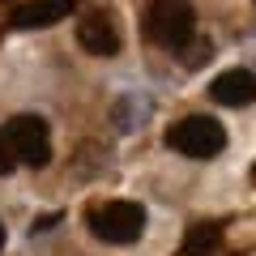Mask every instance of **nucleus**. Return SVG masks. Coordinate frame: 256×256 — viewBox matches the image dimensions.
<instances>
[{"instance_id": "nucleus-3", "label": "nucleus", "mask_w": 256, "mask_h": 256, "mask_svg": "<svg viewBox=\"0 0 256 256\" xmlns=\"http://www.w3.org/2000/svg\"><path fill=\"white\" fill-rule=\"evenodd\" d=\"M90 230L102 244H137L146 230V210L137 201H107L90 210Z\"/></svg>"}, {"instance_id": "nucleus-5", "label": "nucleus", "mask_w": 256, "mask_h": 256, "mask_svg": "<svg viewBox=\"0 0 256 256\" xmlns=\"http://www.w3.org/2000/svg\"><path fill=\"white\" fill-rule=\"evenodd\" d=\"M77 43L86 47L90 56H116L120 52V30H116V18L102 9H90L86 18H77Z\"/></svg>"}, {"instance_id": "nucleus-8", "label": "nucleus", "mask_w": 256, "mask_h": 256, "mask_svg": "<svg viewBox=\"0 0 256 256\" xmlns=\"http://www.w3.org/2000/svg\"><path fill=\"white\" fill-rule=\"evenodd\" d=\"M150 116H154V98L150 94H120L116 102H111V120H116L120 132H141V128L150 124Z\"/></svg>"}, {"instance_id": "nucleus-9", "label": "nucleus", "mask_w": 256, "mask_h": 256, "mask_svg": "<svg viewBox=\"0 0 256 256\" xmlns=\"http://www.w3.org/2000/svg\"><path fill=\"white\" fill-rule=\"evenodd\" d=\"M222 252V222H192L180 244V256H218Z\"/></svg>"}, {"instance_id": "nucleus-10", "label": "nucleus", "mask_w": 256, "mask_h": 256, "mask_svg": "<svg viewBox=\"0 0 256 256\" xmlns=\"http://www.w3.org/2000/svg\"><path fill=\"white\" fill-rule=\"evenodd\" d=\"M210 56H214V43H210V38H192V43L184 47V64H188V68H201Z\"/></svg>"}, {"instance_id": "nucleus-13", "label": "nucleus", "mask_w": 256, "mask_h": 256, "mask_svg": "<svg viewBox=\"0 0 256 256\" xmlns=\"http://www.w3.org/2000/svg\"><path fill=\"white\" fill-rule=\"evenodd\" d=\"M252 184H256V166H252Z\"/></svg>"}, {"instance_id": "nucleus-1", "label": "nucleus", "mask_w": 256, "mask_h": 256, "mask_svg": "<svg viewBox=\"0 0 256 256\" xmlns=\"http://www.w3.org/2000/svg\"><path fill=\"white\" fill-rule=\"evenodd\" d=\"M146 34L166 52H184L196 38V9L188 0H154L146 9Z\"/></svg>"}, {"instance_id": "nucleus-11", "label": "nucleus", "mask_w": 256, "mask_h": 256, "mask_svg": "<svg viewBox=\"0 0 256 256\" xmlns=\"http://www.w3.org/2000/svg\"><path fill=\"white\" fill-rule=\"evenodd\" d=\"M13 166H18V154H13V141H9V132L0 128V175H9Z\"/></svg>"}, {"instance_id": "nucleus-2", "label": "nucleus", "mask_w": 256, "mask_h": 256, "mask_svg": "<svg viewBox=\"0 0 256 256\" xmlns=\"http://www.w3.org/2000/svg\"><path fill=\"white\" fill-rule=\"evenodd\" d=\"M166 146L184 158H218L226 150V128L214 116H184L166 128Z\"/></svg>"}, {"instance_id": "nucleus-7", "label": "nucleus", "mask_w": 256, "mask_h": 256, "mask_svg": "<svg viewBox=\"0 0 256 256\" xmlns=\"http://www.w3.org/2000/svg\"><path fill=\"white\" fill-rule=\"evenodd\" d=\"M210 98L222 102V107H248V102H256V73L252 68H226V73H218L210 86Z\"/></svg>"}, {"instance_id": "nucleus-6", "label": "nucleus", "mask_w": 256, "mask_h": 256, "mask_svg": "<svg viewBox=\"0 0 256 256\" xmlns=\"http://www.w3.org/2000/svg\"><path fill=\"white\" fill-rule=\"evenodd\" d=\"M77 0H30V4H22V9H13L9 26L13 30H47L56 26V22L73 18Z\"/></svg>"}, {"instance_id": "nucleus-12", "label": "nucleus", "mask_w": 256, "mask_h": 256, "mask_svg": "<svg viewBox=\"0 0 256 256\" xmlns=\"http://www.w3.org/2000/svg\"><path fill=\"white\" fill-rule=\"evenodd\" d=\"M0 248H4V226H0Z\"/></svg>"}, {"instance_id": "nucleus-4", "label": "nucleus", "mask_w": 256, "mask_h": 256, "mask_svg": "<svg viewBox=\"0 0 256 256\" xmlns=\"http://www.w3.org/2000/svg\"><path fill=\"white\" fill-rule=\"evenodd\" d=\"M4 132L13 141L18 162H26V166H47L52 162V132H47V124L38 116H13L4 124Z\"/></svg>"}]
</instances>
